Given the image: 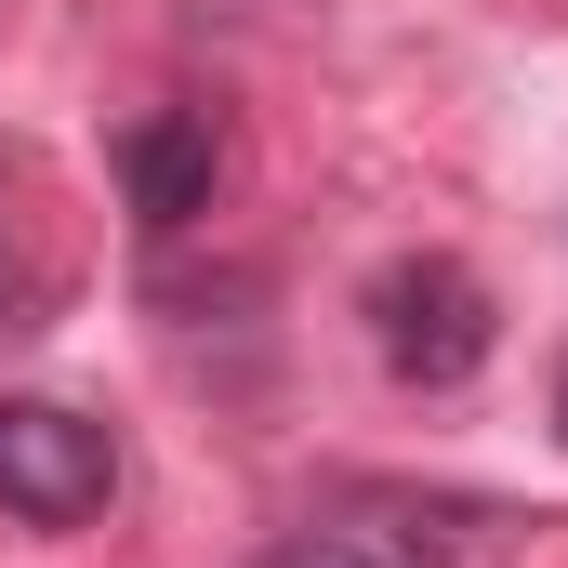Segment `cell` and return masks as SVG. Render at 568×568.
Segmentation results:
<instances>
[{"mask_svg": "<svg viewBox=\"0 0 568 568\" xmlns=\"http://www.w3.org/2000/svg\"><path fill=\"white\" fill-rule=\"evenodd\" d=\"M120 503V436L67 397H0V516L13 529H93Z\"/></svg>", "mask_w": 568, "mask_h": 568, "instance_id": "cell-1", "label": "cell"}, {"mask_svg": "<svg viewBox=\"0 0 568 568\" xmlns=\"http://www.w3.org/2000/svg\"><path fill=\"white\" fill-rule=\"evenodd\" d=\"M252 568H384L371 542H344V529H291V542H265Z\"/></svg>", "mask_w": 568, "mask_h": 568, "instance_id": "cell-5", "label": "cell"}, {"mask_svg": "<svg viewBox=\"0 0 568 568\" xmlns=\"http://www.w3.org/2000/svg\"><path fill=\"white\" fill-rule=\"evenodd\" d=\"M212 185H225V145H212V120L159 106V120H133V133H120V199H133L145 239H185V225L212 212Z\"/></svg>", "mask_w": 568, "mask_h": 568, "instance_id": "cell-3", "label": "cell"}, {"mask_svg": "<svg viewBox=\"0 0 568 568\" xmlns=\"http://www.w3.org/2000/svg\"><path fill=\"white\" fill-rule=\"evenodd\" d=\"M371 344H384V371L424 384V397L476 384V371H489V291H476V265L397 252V265L371 278Z\"/></svg>", "mask_w": 568, "mask_h": 568, "instance_id": "cell-2", "label": "cell"}, {"mask_svg": "<svg viewBox=\"0 0 568 568\" xmlns=\"http://www.w3.org/2000/svg\"><path fill=\"white\" fill-rule=\"evenodd\" d=\"M67 304V239H53V199L27 172V145H0V331H40Z\"/></svg>", "mask_w": 568, "mask_h": 568, "instance_id": "cell-4", "label": "cell"}]
</instances>
